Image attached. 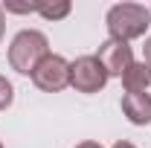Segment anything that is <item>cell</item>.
<instances>
[{"mask_svg":"<svg viewBox=\"0 0 151 148\" xmlns=\"http://www.w3.org/2000/svg\"><path fill=\"white\" fill-rule=\"evenodd\" d=\"M105 26L113 41L131 44L134 38H142L145 29L151 26V12L142 3H116L105 15Z\"/></svg>","mask_w":151,"mask_h":148,"instance_id":"obj_1","label":"cell"},{"mask_svg":"<svg viewBox=\"0 0 151 148\" xmlns=\"http://www.w3.org/2000/svg\"><path fill=\"white\" fill-rule=\"evenodd\" d=\"M47 55H50V38L41 29H20L9 44V67L20 75H32Z\"/></svg>","mask_w":151,"mask_h":148,"instance_id":"obj_2","label":"cell"},{"mask_svg":"<svg viewBox=\"0 0 151 148\" xmlns=\"http://www.w3.org/2000/svg\"><path fill=\"white\" fill-rule=\"evenodd\" d=\"M108 78L111 75L96 55H78L76 61H70V87L76 93H99L105 90Z\"/></svg>","mask_w":151,"mask_h":148,"instance_id":"obj_3","label":"cell"},{"mask_svg":"<svg viewBox=\"0 0 151 148\" xmlns=\"http://www.w3.org/2000/svg\"><path fill=\"white\" fill-rule=\"evenodd\" d=\"M32 81L44 93H61L64 87H70V61L64 55H58V52H50L35 67Z\"/></svg>","mask_w":151,"mask_h":148,"instance_id":"obj_4","label":"cell"},{"mask_svg":"<svg viewBox=\"0 0 151 148\" xmlns=\"http://www.w3.org/2000/svg\"><path fill=\"white\" fill-rule=\"evenodd\" d=\"M96 58L102 61V67L108 70L111 78H113V75H116V78H122L125 70L134 64V50H131V44H125V41H113V38H108V41H102V44H99Z\"/></svg>","mask_w":151,"mask_h":148,"instance_id":"obj_5","label":"cell"},{"mask_svg":"<svg viewBox=\"0 0 151 148\" xmlns=\"http://www.w3.org/2000/svg\"><path fill=\"white\" fill-rule=\"evenodd\" d=\"M119 105L131 125H151V93H122Z\"/></svg>","mask_w":151,"mask_h":148,"instance_id":"obj_6","label":"cell"},{"mask_svg":"<svg viewBox=\"0 0 151 148\" xmlns=\"http://www.w3.org/2000/svg\"><path fill=\"white\" fill-rule=\"evenodd\" d=\"M122 87L125 93H145L151 87V67L145 61H134L122 75Z\"/></svg>","mask_w":151,"mask_h":148,"instance_id":"obj_7","label":"cell"},{"mask_svg":"<svg viewBox=\"0 0 151 148\" xmlns=\"http://www.w3.org/2000/svg\"><path fill=\"white\" fill-rule=\"evenodd\" d=\"M73 12L70 0H38V15L44 20H64Z\"/></svg>","mask_w":151,"mask_h":148,"instance_id":"obj_8","label":"cell"},{"mask_svg":"<svg viewBox=\"0 0 151 148\" xmlns=\"http://www.w3.org/2000/svg\"><path fill=\"white\" fill-rule=\"evenodd\" d=\"M12 102H15V87L6 75H0V111L12 108Z\"/></svg>","mask_w":151,"mask_h":148,"instance_id":"obj_9","label":"cell"},{"mask_svg":"<svg viewBox=\"0 0 151 148\" xmlns=\"http://www.w3.org/2000/svg\"><path fill=\"white\" fill-rule=\"evenodd\" d=\"M142 61H145V64L151 67V35L145 38V47H142Z\"/></svg>","mask_w":151,"mask_h":148,"instance_id":"obj_10","label":"cell"},{"mask_svg":"<svg viewBox=\"0 0 151 148\" xmlns=\"http://www.w3.org/2000/svg\"><path fill=\"white\" fill-rule=\"evenodd\" d=\"M76 148H105L102 142H96V139H84V142H78Z\"/></svg>","mask_w":151,"mask_h":148,"instance_id":"obj_11","label":"cell"},{"mask_svg":"<svg viewBox=\"0 0 151 148\" xmlns=\"http://www.w3.org/2000/svg\"><path fill=\"white\" fill-rule=\"evenodd\" d=\"M6 35V12H3V6H0V41Z\"/></svg>","mask_w":151,"mask_h":148,"instance_id":"obj_12","label":"cell"},{"mask_svg":"<svg viewBox=\"0 0 151 148\" xmlns=\"http://www.w3.org/2000/svg\"><path fill=\"white\" fill-rule=\"evenodd\" d=\"M113 148H137V145L128 142V139H119V142H113Z\"/></svg>","mask_w":151,"mask_h":148,"instance_id":"obj_13","label":"cell"},{"mask_svg":"<svg viewBox=\"0 0 151 148\" xmlns=\"http://www.w3.org/2000/svg\"><path fill=\"white\" fill-rule=\"evenodd\" d=\"M0 148H3V142H0Z\"/></svg>","mask_w":151,"mask_h":148,"instance_id":"obj_14","label":"cell"},{"mask_svg":"<svg viewBox=\"0 0 151 148\" xmlns=\"http://www.w3.org/2000/svg\"><path fill=\"white\" fill-rule=\"evenodd\" d=\"M148 12H151V6H148Z\"/></svg>","mask_w":151,"mask_h":148,"instance_id":"obj_15","label":"cell"}]
</instances>
